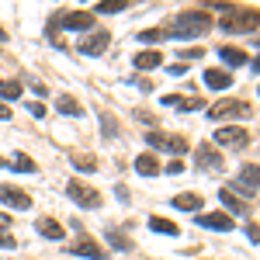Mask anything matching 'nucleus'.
<instances>
[{"label":"nucleus","instance_id":"1a4fd4ad","mask_svg":"<svg viewBox=\"0 0 260 260\" xmlns=\"http://www.w3.org/2000/svg\"><path fill=\"white\" fill-rule=\"evenodd\" d=\"M146 142H153L156 149H170V153H187V142L180 139V136H163V132H149L146 136Z\"/></svg>","mask_w":260,"mask_h":260},{"label":"nucleus","instance_id":"4be33fe9","mask_svg":"<svg viewBox=\"0 0 260 260\" xmlns=\"http://www.w3.org/2000/svg\"><path fill=\"white\" fill-rule=\"evenodd\" d=\"M219 56L225 59V66H243V62H246V52H243V49H229V45H222Z\"/></svg>","mask_w":260,"mask_h":260},{"label":"nucleus","instance_id":"4468645a","mask_svg":"<svg viewBox=\"0 0 260 260\" xmlns=\"http://www.w3.org/2000/svg\"><path fill=\"white\" fill-rule=\"evenodd\" d=\"M236 187L260 191V167H257V163H250V167H243V170H240V180H236Z\"/></svg>","mask_w":260,"mask_h":260},{"label":"nucleus","instance_id":"b1692460","mask_svg":"<svg viewBox=\"0 0 260 260\" xmlns=\"http://www.w3.org/2000/svg\"><path fill=\"white\" fill-rule=\"evenodd\" d=\"M21 90H24V87H21L18 80H0V98H4V101L21 98Z\"/></svg>","mask_w":260,"mask_h":260},{"label":"nucleus","instance_id":"c85d7f7f","mask_svg":"<svg viewBox=\"0 0 260 260\" xmlns=\"http://www.w3.org/2000/svg\"><path fill=\"white\" fill-rule=\"evenodd\" d=\"M170 39V31H163V28H149V31H139V42L146 45V42H163Z\"/></svg>","mask_w":260,"mask_h":260},{"label":"nucleus","instance_id":"f704fd0d","mask_svg":"<svg viewBox=\"0 0 260 260\" xmlns=\"http://www.w3.org/2000/svg\"><path fill=\"white\" fill-rule=\"evenodd\" d=\"M7 225H11V215H7V212H0V233H4Z\"/></svg>","mask_w":260,"mask_h":260},{"label":"nucleus","instance_id":"ddd939ff","mask_svg":"<svg viewBox=\"0 0 260 260\" xmlns=\"http://www.w3.org/2000/svg\"><path fill=\"white\" fill-rule=\"evenodd\" d=\"M219 198H222V205H225L233 215H246V212H250V205H246L243 198H236V191H233V187H222Z\"/></svg>","mask_w":260,"mask_h":260},{"label":"nucleus","instance_id":"7ed1b4c3","mask_svg":"<svg viewBox=\"0 0 260 260\" xmlns=\"http://www.w3.org/2000/svg\"><path fill=\"white\" fill-rule=\"evenodd\" d=\"M250 115V104L246 101H236V98H225V101H215L212 108H208V118H246Z\"/></svg>","mask_w":260,"mask_h":260},{"label":"nucleus","instance_id":"a211bd4d","mask_svg":"<svg viewBox=\"0 0 260 260\" xmlns=\"http://www.w3.org/2000/svg\"><path fill=\"white\" fill-rule=\"evenodd\" d=\"M56 108H59V115H73V118H77V115H83L80 101L70 98V94H59V98H56Z\"/></svg>","mask_w":260,"mask_h":260},{"label":"nucleus","instance_id":"423d86ee","mask_svg":"<svg viewBox=\"0 0 260 260\" xmlns=\"http://www.w3.org/2000/svg\"><path fill=\"white\" fill-rule=\"evenodd\" d=\"M194 163H198V170L215 174V170H222V153L212 146V142H201L198 149H194Z\"/></svg>","mask_w":260,"mask_h":260},{"label":"nucleus","instance_id":"f3484780","mask_svg":"<svg viewBox=\"0 0 260 260\" xmlns=\"http://www.w3.org/2000/svg\"><path fill=\"white\" fill-rule=\"evenodd\" d=\"M35 229H39L45 240H62V233H66V225H59L56 219H42L39 225H35Z\"/></svg>","mask_w":260,"mask_h":260},{"label":"nucleus","instance_id":"20e7f679","mask_svg":"<svg viewBox=\"0 0 260 260\" xmlns=\"http://www.w3.org/2000/svg\"><path fill=\"white\" fill-rule=\"evenodd\" d=\"M215 142L225 146V149H246L250 146V132L240 128V125H222L219 132H215Z\"/></svg>","mask_w":260,"mask_h":260},{"label":"nucleus","instance_id":"72a5a7b5","mask_svg":"<svg viewBox=\"0 0 260 260\" xmlns=\"http://www.w3.org/2000/svg\"><path fill=\"white\" fill-rule=\"evenodd\" d=\"M246 236H250L253 243H260V229H257V225H250V229H246Z\"/></svg>","mask_w":260,"mask_h":260},{"label":"nucleus","instance_id":"58836bf2","mask_svg":"<svg viewBox=\"0 0 260 260\" xmlns=\"http://www.w3.org/2000/svg\"><path fill=\"white\" fill-rule=\"evenodd\" d=\"M257 45H260V42H257Z\"/></svg>","mask_w":260,"mask_h":260},{"label":"nucleus","instance_id":"9d476101","mask_svg":"<svg viewBox=\"0 0 260 260\" xmlns=\"http://www.w3.org/2000/svg\"><path fill=\"white\" fill-rule=\"evenodd\" d=\"M0 201L7 205V208H18V212H24V208H31V198L21 191V187H0Z\"/></svg>","mask_w":260,"mask_h":260},{"label":"nucleus","instance_id":"2eb2a0df","mask_svg":"<svg viewBox=\"0 0 260 260\" xmlns=\"http://www.w3.org/2000/svg\"><path fill=\"white\" fill-rule=\"evenodd\" d=\"M163 104H167V108H180V111H201V98H177V94H167Z\"/></svg>","mask_w":260,"mask_h":260},{"label":"nucleus","instance_id":"f03ea898","mask_svg":"<svg viewBox=\"0 0 260 260\" xmlns=\"http://www.w3.org/2000/svg\"><path fill=\"white\" fill-rule=\"evenodd\" d=\"M260 14L250 11V7H233L229 14H222V31L229 35H246V31H257Z\"/></svg>","mask_w":260,"mask_h":260},{"label":"nucleus","instance_id":"a878e982","mask_svg":"<svg viewBox=\"0 0 260 260\" xmlns=\"http://www.w3.org/2000/svg\"><path fill=\"white\" fill-rule=\"evenodd\" d=\"M73 167L83 170V174H90V170L98 167V160H94V156H87V153H73Z\"/></svg>","mask_w":260,"mask_h":260},{"label":"nucleus","instance_id":"dca6fc26","mask_svg":"<svg viewBox=\"0 0 260 260\" xmlns=\"http://www.w3.org/2000/svg\"><path fill=\"white\" fill-rule=\"evenodd\" d=\"M205 83L215 87V90H225V87H233V77L225 70H205Z\"/></svg>","mask_w":260,"mask_h":260},{"label":"nucleus","instance_id":"473e14b6","mask_svg":"<svg viewBox=\"0 0 260 260\" xmlns=\"http://www.w3.org/2000/svg\"><path fill=\"white\" fill-rule=\"evenodd\" d=\"M180 59H201V49H184Z\"/></svg>","mask_w":260,"mask_h":260},{"label":"nucleus","instance_id":"4c0bfd02","mask_svg":"<svg viewBox=\"0 0 260 260\" xmlns=\"http://www.w3.org/2000/svg\"><path fill=\"white\" fill-rule=\"evenodd\" d=\"M4 39H7V31H0V42H4Z\"/></svg>","mask_w":260,"mask_h":260},{"label":"nucleus","instance_id":"9b49d317","mask_svg":"<svg viewBox=\"0 0 260 260\" xmlns=\"http://www.w3.org/2000/svg\"><path fill=\"white\" fill-rule=\"evenodd\" d=\"M198 225L225 233V229H233V215H225V212H205V215H198Z\"/></svg>","mask_w":260,"mask_h":260},{"label":"nucleus","instance_id":"2f4dec72","mask_svg":"<svg viewBox=\"0 0 260 260\" xmlns=\"http://www.w3.org/2000/svg\"><path fill=\"white\" fill-rule=\"evenodd\" d=\"M0 250H14V236L11 233H0Z\"/></svg>","mask_w":260,"mask_h":260},{"label":"nucleus","instance_id":"c9c22d12","mask_svg":"<svg viewBox=\"0 0 260 260\" xmlns=\"http://www.w3.org/2000/svg\"><path fill=\"white\" fill-rule=\"evenodd\" d=\"M0 118H11V108L7 104H0Z\"/></svg>","mask_w":260,"mask_h":260},{"label":"nucleus","instance_id":"412c9836","mask_svg":"<svg viewBox=\"0 0 260 260\" xmlns=\"http://www.w3.org/2000/svg\"><path fill=\"white\" fill-rule=\"evenodd\" d=\"M160 62H163V56H160V52H153V49H146V52L136 56V66H139V70H156Z\"/></svg>","mask_w":260,"mask_h":260},{"label":"nucleus","instance_id":"aec40b11","mask_svg":"<svg viewBox=\"0 0 260 260\" xmlns=\"http://www.w3.org/2000/svg\"><path fill=\"white\" fill-rule=\"evenodd\" d=\"M170 201H174V208H184V212H198L201 208V198L191 194V191H184V194H177V198H170Z\"/></svg>","mask_w":260,"mask_h":260},{"label":"nucleus","instance_id":"6e6552de","mask_svg":"<svg viewBox=\"0 0 260 260\" xmlns=\"http://www.w3.org/2000/svg\"><path fill=\"white\" fill-rule=\"evenodd\" d=\"M62 28L66 31H94V11H70V14H62Z\"/></svg>","mask_w":260,"mask_h":260},{"label":"nucleus","instance_id":"0eeeda50","mask_svg":"<svg viewBox=\"0 0 260 260\" xmlns=\"http://www.w3.org/2000/svg\"><path fill=\"white\" fill-rule=\"evenodd\" d=\"M108 45H111V35L101 31V28H94L90 35H83V39H80V52H83V56H101Z\"/></svg>","mask_w":260,"mask_h":260},{"label":"nucleus","instance_id":"c756f323","mask_svg":"<svg viewBox=\"0 0 260 260\" xmlns=\"http://www.w3.org/2000/svg\"><path fill=\"white\" fill-rule=\"evenodd\" d=\"M167 174H170V177L184 174V163H180V160H170V163H167Z\"/></svg>","mask_w":260,"mask_h":260},{"label":"nucleus","instance_id":"6ab92c4d","mask_svg":"<svg viewBox=\"0 0 260 260\" xmlns=\"http://www.w3.org/2000/svg\"><path fill=\"white\" fill-rule=\"evenodd\" d=\"M136 170H139L142 177H153V174H160V163H156L153 153H142L139 160H136Z\"/></svg>","mask_w":260,"mask_h":260},{"label":"nucleus","instance_id":"7c9ffc66","mask_svg":"<svg viewBox=\"0 0 260 260\" xmlns=\"http://www.w3.org/2000/svg\"><path fill=\"white\" fill-rule=\"evenodd\" d=\"M28 111H31L35 118H45V108H42L39 101H28Z\"/></svg>","mask_w":260,"mask_h":260},{"label":"nucleus","instance_id":"39448f33","mask_svg":"<svg viewBox=\"0 0 260 260\" xmlns=\"http://www.w3.org/2000/svg\"><path fill=\"white\" fill-rule=\"evenodd\" d=\"M66 194H70V198L77 201L80 208H101V194L94 191V187H87L83 180H77V177H73L70 184H66Z\"/></svg>","mask_w":260,"mask_h":260},{"label":"nucleus","instance_id":"5701e85b","mask_svg":"<svg viewBox=\"0 0 260 260\" xmlns=\"http://www.w3.org/2000/svg\"><path fill=\"white\" fill-rule=\"evenodd\" d=\"M149 225H153L156 233H163V236H177V233H180V229H177V222L160 219V215H153V219H149Z\"/></svg>","mask_w":260,"mask_h":260},{"label":"nucleus","instance_id":"e433bc0d","mask_svg":"<svg viewBox=\"0 0 260 260\" xmlns=\"http://www.w3.org/2000/svg\"><path fill=\"white\" fill-rule=\"evenodd\" d=\"M253 70H257V73H260V59H253Z\"/></svg>","mask_w":260,"mask_h":260},{"label":"nucleus","instance_id":"cd10ccee","mask_svg":"<svg viewBox=\"0 0 260 260\" xmlns=\"http://www.w3.org/2000/svg\"><path fill=\"white\" fill-rule=\"evenodd\" d=\"M125 11V0H101L98 4V14H118Z\"/></svg>","mask_w":260,"mask_h":260},{"label":"nucleus","instance_id":"f257e3e1","mask_svg":"<svg viewBox=\"0 0 260 260\" xmlns=\"http://www.w3.org/2000/svg\"><path fill=\"white\" fill-rule=\"evenodd\" d=\"M208 28H212L208 11H184V14L174 18V31H170V39H201Z\"/></svg>","mask_w":260,"mask_h":260},{"label":"nucleus","instance_id":"bb28decb","mask_svg":"<svg viewBox=\"0 0 260 260\" xmlns=\"http://www.w3.org/2000/svg\"><path fill=\"white\" fill-rule=\"evenodd\" d=\"M108 243H111L115 250H132V240H128L125 233H118V229H111V233H108Z\"/></svg>","mask_w":260,"mask_h":260},{"label":"nucleus","instance_id":"f8f14e48","mask_svg":"<svg viewBox=\"0 0 260 260\" xmlns=\"http://www.w3.org/2000/svg\"><path fill=\"white\" fill-rule=\"evenodd\" d=\"M73 253H77V257H87V260H104L108 257V253L101 250V243H94L90 236H80V240L73 243Z\"/></svg>","mask_w":260,"mask_h":260},{"label":"nucleus","instance_id":"393cba45","mask_svg":"<svg viewBox=\"0 0 260 260\" xmlns=\"http://www.w3.org/2000/svg\"><path fill=\"white\" fill-rule=\"evenodd\" d=\"M14 167H18L21 174H35V160H31V156H28V153H14Z\"/></svg>","mask_w":260,"mask_h":260}]
</instances>
